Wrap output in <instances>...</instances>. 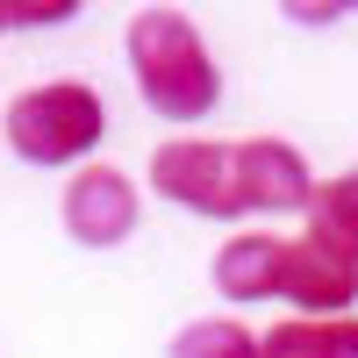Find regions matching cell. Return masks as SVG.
Wrapping results in <instances>:
<instances>
[{"label":"cell","mask_w":358,"mask_h":358,"mask_svg":"<svg viewBox=\"0 0 358 358\" xmlns=\"http://www.w3.org/2000/svg\"><path fill=\"white\" fill-rule=\"evenodd\" d=\"M287 15H301V22H337V15H351V8H337V0H308V8H287Z\"/></svg>","instance_id":"obj_12"},{"label":"cell","mask_w":358,"mask_h":358,"mask_svg":"<svg viewBox=\"0 0 358 358\" xmlns=\"http://www.w3.org/2000/svg\"><path fill=\"white\" fill-rule=\"evenodd\" d=\"M172 358H258V337L244 322L215 315V322H187V330L172 337Z\"/></svg>","instance_id":"obj_10"},{"label":"cell","mask_w":358,"mask_h":358,"mask_svg":"<svg viewBox=\"0 0 358 358\" xmlns=\"http://www.w3.org/2000/svg\"><path fill=\"white\" fill-rule=\"evenodd\" d=\"M258 358H358V322L351 315L280 322L273 337H258Z\"/></svg>","instance_id":"obj_9"},{"label":"cell","mask_w":358,"mask_h":358,"mask_svg":"<svg viewBox=\"0 0 358 358\" xmlns=\"http://www.w3.org/2000/svg\"><path fill=\"white\" fill-rule=\"evenodd\" d=\"M129 65H136V86L151 101V115H165V122H201L222 94L194 22L172 15V8H143L129 22Z\"/></svg>","instance_id":"obj_1"},{"label":"cell","mask_w":358,"mask_h":358,"mask_svg":"<svg viewBox=\"0 0 358 358\" xmlns=\"http://www.w3.org/2000/svg\"><path fill=\"white\" fill-rule=\"evenodd\" d=\"M72 15H79V0H0V29H50Z\"/></svg>","instance_id":"obj_11"},{"label":"cell","mask_w":358,"mask_h":358,"mask_svg":"<svg viewBox=\"0 0 358 358\" xmlns=\"http://www.w3.org/2000/svg\"><path fill=\"white\" fill-rule=\"evenodd\" d=\"M229 172H236V201L244 208H301L308 201V165H301V151L294 143H280V136H251V143H236L229 151Z\"/></svg>","instance_id":"obj_5"},{"label":"cell","mask_w":358,"mask_h":358,"mask_svg":"<svg viewBox=\"0 0 358 358\" xmlns=\"http://www.w3.org/2000/svg\"><path fill=\"white\" fill-rule=\"evenodd\" d=\"M65 229H72V244H122V236L136 229V187L115 165H86L72 187H65Z\"/></svg>","instance_id":"obj_4"},{"label":"cell","mask_w":358,"mask_h":358,"mask_svg":"<svg viewBox=\"0 0 358 358\" xmlns=\"http://www.w3.org/2000/svg\"><path fill=\"white\" fill-rule=\"evenodd\" d=\"M8 143L29 158V165H72L101 143V101L94 86L79 79H57V86H36L8 108Z\"/></svg>","instance_id":"obj_2"},{"label":"cell","mask_w":358,"mask_h":358,"mask_svg":"<svg viewBox=\"0 0 358 358\" xmlns=\"http://www.w3.org/2000/svg\"><path fill=\"white\" fill-rule=\"evenodd\" d=\"M273 294L287 301H308L322 315H351V294H358V265L315 251V244H280V273H273Z\"/></svg>","instance_id":"obj_6"},{"label":"cell","mask_w":358,"mask_h":358,"mask_svg":"<svg viewBox=\"0 0 358 358\" xmlns=\"http://www.w3.org/2000/svg\"><path fill=\"white\" fill-rule=\"evenodd\" d=\"M151 187L179 208H194V215H236V172H229V143H165V151L151 158Z\"/></svg>","instance_id":"obj_3"},{"label":"cell","mask_w":358,"mask_h":358,"mask_svg":"<svg viewBox=\"0 0 358 358\" xmlns=\"http://www.w3.org/2000/svg\"><path fill=\"white\" fill-rule=\"evenodd\" d=\"M301 208H308V236H301V244L358 265V179H351V172H344V179H322V187H308Z\"/></svg>","instance_id":"obj_7"},{"label":"cell","mask_w":358,"mask_h":358,"mask_svg":"<svg viewBox=\"0 0 358 358\" xmlns=\"http://www.w3.org/2000/svg\"><path fill=\"white\" fill-rule=\"evenodd\" d=\"M273 273H280V236H229L215 251V287L229 301H258L273 294Z\"/></svg>","instance_id":"obj_8"}]
</instances>
